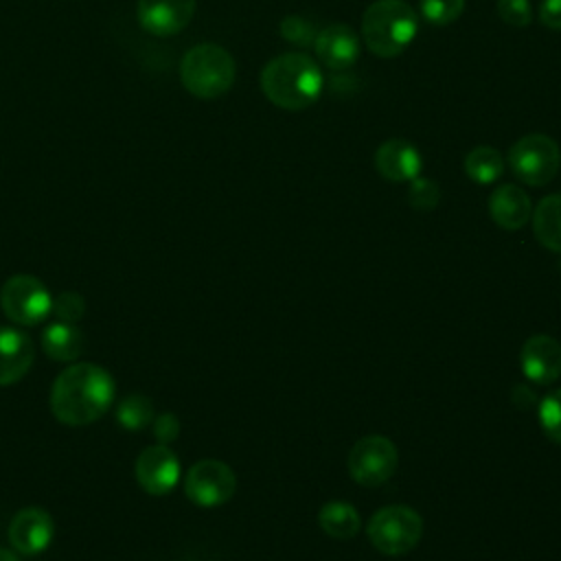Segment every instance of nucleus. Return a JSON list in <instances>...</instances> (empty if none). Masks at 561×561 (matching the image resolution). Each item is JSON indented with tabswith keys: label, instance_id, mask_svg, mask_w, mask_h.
<instances>
[{
	"label": "nucleus",
	"instance_id": "obj_7",
	"mask_svg": "<svg viewBox=\"0 0 561 561\" xmlns=\"http://www.w3.org/2000/svg\"><path fill=\"white\" fill-rule=\"evenodd\" d=\"M0 307L13 324L33 327L53 311V298L39 278L15 274L0 289Z\"/></svg>",
	"mask_w": 561,
	"mask_h": 561
},
{
	"label": "nucleus",
	"instance_id": "obj_28",
	"mask_svg": "<svg viewBox=\"0 0 561 561\" xmlns=\"http://www.w3.org/2000/svg\"><path fill=\"white\" fill-rule=\"evenodd\" d=\"M57 316V320H64V322H77L83 318L85 313V302L83 298L77 294V291H64L59 294L55 300H53V311Z\"/></svg>",
	"mask_w": 561,
	"mask_h": 561
},
{
	"label": "nucleus",
	"instance_id": "obj_16",
	"mask_svg": "<svg viewBox=\"0 0 561 561\" xmlns=\"http://www.w3.org/2000/svg\"><path fill=\"white\" fill-rule=\"evenodd\" d=\"M35 346L31 337L13 327H0V386L20 381L33 366Z\"/></svg>",
	"mask_w": 561,
	"mask_h": 561
},
{
	"label": "nucleus",
	"instance_id": "obj_4",
	"mask_svg": "<svg viewBox=\"0 0 561 561\" xmlns=\"http://www.w3.org/2000/svg\"><path fill=\"white\" fill-rule=\"evenodd\" d=\"M180 79L193 96L217 99L232 88L237 64L226 48L217 44H197L182 57Z\"/></svg>",
	"mask_w": 561,
	"mask_h": 561
},
{
	"label": "nucleus",
	"instance_id": "obj_29",
	"mask_svg": "<svg viewBox=\"0 0 561 561\" xmlns=\"http://www.w3.org/2000/svg\"><path fill=\"white\" fill-rule=\"evenodd\" d=\"M178 432H180V421H178V416L171 414V412L160 414V416L156 419V423H153V434H156V438H158L162 445H167V443H171L173 438H178Z\"/></svg>",
	"mask_w": 561,
	"mask_h": 561
},
{
	"label": "nucleus",
	"instance_id": "obj_17",
	"mask_svg": "<svg viewBox=\"0 0 561 561\" xmlns=\"http://www.w3.org/2000/svg\"><path fill=\"white\" fill-rule=\"evenodd\" d=\"M489 213L500 228L519 230L528 224L533 215V204L524 188L515 184H502L489 197Z\"/></svg>",
	"mask_w": 561,
	"mask_h": 561
},
{
	"label": "nucleus",
	"instance_id": "obj_10",
	"mask_svg": "<svg viewBox=\"0 0 561 561\" xmlns=\"http://www.w3.org/2000/svg\"><path fill=\"white\" fill-rule=\"evenodd\" d=\"M197 0H138L136 18L151 35H175L195 15Z\"/></svg>",
	"mask_w": 561,
	"mask_h": 561
},
{
	"label": "nucleus",
	"instance_id": "obj_18",
	"mask_svg": "<svg viewBox=\"0 0 561 561\" xmlns=\"http://www.w3.org/2000/svg\"><path fill=\"white\" fill-rule=\"evenodd\" d=\"M83 333L72 322L55 320L42 331V348L50 359L75 362L83 353Z\"/></svg>",
	"mask_w": 561,
	"mask_h": 561
},
{
	"label": "nucleus",
	"instance_id": "obj_11",
	"mask_svg": "<svg viewBox=\"0 0 561 561\" xmlns=\"http://www.w3.org/2000/svg\"><path fill=\"white\" fill-rule=\"evenodd\" d=\"M136 480L151 495L169 493L180 480V460L167 445H151L136 460Z\"/></svg>",
	"mask_w": 561,
	"mask_h": 561
},
{
	"label": "nucleus",
	"instance_id": "obj_8",
	"mask_svg": "<svg viewBox=\"0 0 561 561\" xmlns=\"http://www.w3.org/2000/svg\"><path fill=\"white\" fill-rule=\"evenodd\" d=\"M399 465V451L386 436L370 434L359 438L348 451V473L362 486L383 484Z\"/></svg>",
	"mask_w": 561,
	"mask_h": 561
},
{
	"label": "nucleus",
	"instance_id": "obj_5",
	"mask_svg": "<svg viewBox=\"0 0 561 561\" xmlns=\"http://www.w3.org/2000/svg\"><path fill=\"white\" fill-rule=\"evenodd\" d=\"M366 535L381 554L399 557L419 543L423 535V519L405 504H390L370 517Z\"/></svg>",
	"mask_w": 561,
	"mask_h": 561
},
{
	"label": "nucleus",
	"instance_id": "obj_9",
	"mask_svg": "<svg viewBox=\"0 0 561 561\" xmlns=\"http://www.w3.org/2000/svg\"><path fill=\"white\" fill-rule=\"evenodd\" d=\"M186 497L197 506H219L226 504L237 491L234 471L221 460H199L195 462L184 480Z\"/></svg>",
	"mask_w": 561,
	"mask_h": 561
},
{
	"label": "nucleus",
	"instance_id": "obj_3",
	"mask_svg": "<svg viewBox=\"0 0 561 561\" xmlns=\"http://www.w3.org/2000/svg\"><path fill=\"white\" fill-rule=\"evenodd\" d=\"M419 18L405 0H375L362 15V39L377 57L401 55L416 37Z\"/></svg>",
	"mask_w": 561,
	"mask_h": 561
},
{
	"label": "nucleus",
	"instance_id": "obj_24",
	"mask_svg": "<svg viewBox=\"0 0 561 561\" xmlns=\"http://www.w3.org/2000/svg\"><path fill=\"white\" fill-rule=\"evenodd\" d=\"M421 15L436 26H445L456 22L465 11V0H421Z\"/></svg>",
	"mask_w": 561,
	"mask_h": 561
},
{
	"label": "nucleus",
	"instance_id": "obj_31",
	"mask_svg": "<svg viewBox=\"0 0 561 561\" xmlns=\"http://www.w3.org/2000/svg\"><path fill=\"white\" fill-rule=\"evenodd\" d=\"M0 561H20L13 552H9V550H4V548H0Z\"/></svg>",
	"mask_w": 561,
	"mask_h": 561
},
{
	"label": "nucleus",
	"instance_id": "obj_21",
	"mask_svg": "<svg viewBox=\"0 0 561 561\" xmlns=\"http://www.w3.org/2000/svg\"><path fill=\"white\" fill-rule=\"evenodd\" d=\"M462 169H465L467 178L473 180L476 184H493L504 173V160L497 149L482 145V147L471 149L465 156Z\"/></svg>",
	"mask_w": 561,
	"mask_h": 561
},
{
	"label": "nucleus",
	"instance_id": "obj_23",
	"mask_svg": "<svg viewBox=\"0 0 561 561\" xmlns=\"http://www.w3.org/2000/svg\"><path fill=\"white\" fill-rule=\"evenodd\" d=\"M539 423L543 434L561 445V388L546 394L539 403Z\"/></svg>",
	"mask_w": 561,
	"mask_h": 561
},
{
	"label": "nucleus",
	"instance_id": "obj_1",
	"mask_svg": "<svg viewBox=\"0 0 561 561\" xmlns=\"http://www.w3.org/2000/svg\"><path fill=\"white\" fill-rule=\"evenodd\" d=\"M116 394L112 375L90 362L70 364L50 388V410L57 421L79 427L101 419Z\"/></svg>",
	"mask_w": 561,
	"mask_h": 561
},
{
	"label": "nucleus",
	"instance_id": "obj_19",
	"mask_svg": "<svg viewBox=\"0 0 561 561\" xmlns=\"http://www.w3.org/2000/svg\"><path fill=\"white\" fill-rule=\"evenodd\" d=\"M530 219L537 241L543 248L561 254V193L543 197Z\"/></svg>",
	"mask_w": 561,
	"mask_h": 561
},
{
	"label": "nucleus",
	"instance_id": "obj_15",
	"mask_svg": "<svg viewBox=\"0 0 561 561\" xmlns=\"http://www.w3.org/2000/svg\"><path fill=\"white\" fill-rule=\"evenodd\" d=\"M423 167L419 149L405 138H390L375 151V169L388 182H412Z\"/></svg>",
	"mask_w": 561,
	"mask_h": 561
},
{
	"label": "nucleus",
	"instance_id": "obj_25",
	"mask_svg": "<svg viewBox=\"0 0 561 561\" xmlns=\"http://www.w3.org/2000/svg\"><path fill=\"white\" fill-rule=\"evenodd\" d=\"M280 35H283V39H287L300 48H309V46H313L318 31H316L313 22L302 15H285L280 20Z\"/></svg>",
	"mask_w": 561,
	"mask_h": 561
},
{
	"label": "nucleus",
	"instance_id": "obj_30",
	"mask_svg": "<svg viewBox=\"0 0 561 561\" xmlns=\"http://www.w3.org/2000/svg\"><path fill=\"white\" fill-rule=\"evenodd\" d=\"M539 22L552 31H561V0H541Z\"/></svg>",
	"mask_w": 561,
	"mask_h": 561
},
{
	"label": "nucleus",
	"instance_id": "obj_13",
	"mask_svg": "<svg viewBox=\"0 0 561 561\" xmlns=\"http://www.w3.org/2000/svg\"><path fill=\"white\" fill-rule=\"evenodd\" d=\"M522 373L539 383L548 386L561 375V344L550 335H530L519 351Z\"/></svg>",
	"mask_w": 561,
	"mask_h": 561
},
{
	"label": "nucleus",
	"instance_id": "obj_27",
	"mask_svg": "<svg viewBox=\"0 0 561 561\" xmlns=\"http://www.w3.org/2000/svg\"><path fill=\"white\" fill-rule=\"evenodd\" d=\"M495 11L502 22L508 26H528L533 22V7L530 0H497Z\"/></svg>",
	"mask_w": 561,
	"mask_h": 561
},
{
	"label": "nucleus",
	"instance_id": "obj_26",
	"mask_svg": "<svg viewBox=\"0 0 561 561\" xmlns=\"http://www.w3.org/2000/svg\"><path fill=\"white\" fill-rule=\"evenodd\" d=\"M408 202L412 208L427 213L434 210L440 202V188L434 180L430 178H414L410 182V191H408Z\"/></svg>",
	"mask_w": 561,
	"mask_h": 561
},
{
	"label": "nucleus",
	"instance_id": "obj_12",
	"mask_svg": "<svg viewBox=\"0 0 561 561\" xmlns=\"http://www.w3.org/2000/svg\"><path fill=\"white\" fill-rule=\"evenodd\" d=\"M313 50L329 70H348L357 64L362 44L348 24H329L318 31Z\"/></svg>",
	"mask_w": 561,
	"mask_h": 561
},
{
	"label": "nucleus",
	"instance_id": "obj_20",
	"mask_svg": "<svg viewBox=\"0 0 561 561\" xmlns=\"http://www.w3.org/2000/svg\"><path fill=\"white\" fill-rule=\"evenodd\" d=\"M318 524L333 539H353L359 530V513L348 502L331 500L320 508Z\"/></svg>",
	"mask_w": 561,
	"mask_h": 561
},
{
	"label": "nucleus",
	"instance_id": "obj_6",
	"mask_svg": "<svg viewBox=\"0 0 561 561\" xmlns=\"http://www.w3.org/2000/svg\"><path fill=\"white\" fill-rule=\"evenodd\" d=\"M511 171L528 186H546L561 167L559 145L546 134H526L508 149Z\"/></svg>",
	"mask_w": 561,
	"mask_h": 561
},
{
	"label": "nucleus",
	"instance_id": "obj_14",
	"mask_svg": "<svg viewBox=\"0 0 561 561\" xmlns=\"http://www.w3.org/2000/svg\"><path fill=\"white\" fill-rule=\"evenodd\" d=\"M53 533H55L53 517L37 506H28L15 513L9 526L11 546L22 554L44 552L53 541Z\"/></svg>",
	"mask_w": 561,
	"mask_h": 561
},
{
	"label": "nucleus",
	"instance_id": "obj_2",
	"mask_svg": "<svg viewBox=\"0 0 561 561\" xmlns=\"http://www.w3.org/2000/svg\"><path fill=\"white\" fill-rule=\"evenodd\" d=\"M324 88L320 66L307 53H283L261 70V90L280 110H305L313 105Z\"/></svg>",
	"mask_w": 561,
	"mask_h": 561
},
{
	"label": "nucleus",
	"instance_id": "obj_22",
	"mask_svg": "<svg viewBox=\"0 0 561 561\" xmlns=\"http://www.w3.org/2000/svg\"><path fill=\"white\" fill-rule=\"evenodd\" d=\"M151 416H153V405L145 394H129L116 408V421L129 432H138L147 427Z\"/></svg>",
	"mask_w": 561,
	"mask_h": 561
}]
</instances>
